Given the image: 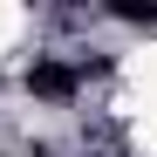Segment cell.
Wrapping results in <instances>:
<instances>
[{
    "label": "cell",
    "instance_id": "6da1fadb",
    "mask_svg": "<svg viewBox=\"0 0 157 157\" xmlns=\"http://www.w3.org/2000/svg\"><path fill=\"white\" fill-rule=\"evenodd\" d=\"M75 82H82V68H68V62H34V68H28V89L48 96V102L75 96Z\"/></svg>",
    "mask_w": 157,
    "mask_h": 157
}]
</instances>
